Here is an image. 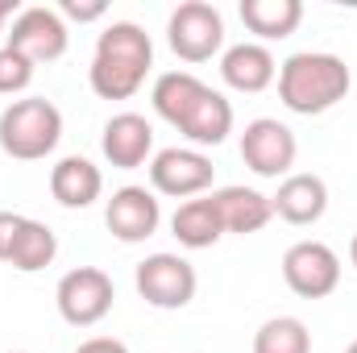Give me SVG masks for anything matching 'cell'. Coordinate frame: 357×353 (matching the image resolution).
Masks as SVG:
<instances>
[{"label":"cell","instance_id":"obj_28","mask_svg":"<svg viewBox=\"0 0 357 353\" xmlns=\"http://www.w3.org/2000/svg\"><path fill=\"white\" fill-rule=\"evenodd\" d=\"M349 262L357 266V233H354V241H349Z\"/></svg>","mask_w":357,"mask_h":353},{"label":"cell","instance_id":"obj_10","mask_svg":"<svg viewBox=\"0 0 357 353\" xmlns=\"http://www.w3.org/2000/svg\"><path fill=\"white\" fill-rule=\"evenodd\" d=\"M67 42H71L67 21L59 17V8H46V4L21 8V13L13 17V29L4 33V46L21 50L33 67L63 59V54H67Z\"/></svg>","mask_w":357,"mask_h":353},{"label":"cell","instance_id":"obj_26","mask_svg":"<svg viewBox=\"0 0 357 353\" xmlns=\"http://www.w3.org/2000/svg\"><path fill=\"white\" fill-rule=\"evenodd\" d=\"M75 353H129V345L116 341V337H91V341H84Z\"/></svg>","mask_w":357,"mask_h":353},{"label":"cell","instance_id":"obj_30","mask_svg":"<svg viewBox=\"0 0 357 353\" xmlns=\"http://www.w3.org/2000/svg\"><path fill=\"white\" fill-rule=\"evenodd\" d=\"M13 353H25V350H13Z\"/></svg>","mask_w":357,"mask_h":353},{"label":"cell","instance_id":"obj_16","mask_svg":"<svg viewBox=\"0 0 357 353\" xmlns=\"http://www.w3.org/2000/svg\"><path fill=\"white\" fill-rule=\"evenodd\" d=\"M212 200H216V212H220V220H225V233H241V237H250V233L266 229L270 220H274L270 195L254 191V187L233 183V187L212 191Z\"/></svg>","mask_w":357,"mask_h":353},{"label":"cell","instance_id":"obj_19","mask_svg":"<svg viewBox=\"0 0 357 353\" xmlns=\"http://www.w3.org/2000/svg\"><path fill=\"white\" fill-rule=\"evenodd\" d=\"M241 21L250 33L266 42H282L303 21V0H241Z\"/></svg>","mask_w":357,"mask_h":353},{"label":"cell","instance_id":"obj_14","mask_svg":"<svg viewBox=\"0 0 357 353\" xmlns=\"http://www.w3.org/2000/svg\"><path fill=\"white\" fill-rule=\"evenodd\" d=\"M220 80L233 91H245V96H258L278 80V63L262 42H237L220 54Z\"/></svg>","mask_w":357,"mask_h":353},{"label":"cell","instance_id":"obj_1","mask_svg":"<svg viewBox=\"0 0 357 353\" xmlns=\"http://www.w3.org/2000/svg\"><path fill=\"white\" fill-rule=\"evenodd\" d=\"M154 67V42L137 21H112L96 38V54L88 67V84L100 100L137 96Z\"/></svg>","mask_w":357,"mask_h":353},{"label":"cell","instance_id":"obj_15","mask_svg":"<svg viewBox=\"0 0 357 353\" xmlns=\"http://www.w3.org/2000/svg\"><path fill=\"white\" fill-rule=\"evenodd\" d=\"M50 195L63 208H91L104 195V175L84 154H67L50 167Z\"/></svg>","mask_w":357,"mask_h":353},{"label":"cell","instance_id":"obj_4","mask_svg":"<svg viewBox=\"0 0 357 353\" xmlns=\"http://www.w3.org/2000/svg\"><path fill=\"white\" fill-rule=\"evenodd\" d=\"M167 42L183 63H208L225 50V17L208 0H183L167 21Z\"/></svg>","mask_w":357,"mask_h":353},{"label":"cell","instance_id":"obj_11","mask_svg":"<svg viewBox=\"0 0 357 353\" xmlns=\"http://www.w3.org/2000/svg\"><path fill=\"white\" fill-rule=\"evenodd\" d=\"M104 225H108V233H112L116 241L142 246V241H150V237L158 233V225H162V204H158V195H154L150 187L125 183V187H116V191L108 195V204H104Z\"/></svg>","mask_w":357,"mask_h":353},{"label":"cell","instance_id":"obj_27","mask_svg":"<svg viewBox=\"0 0 357 353\" xmlns=\"http://www.w3.org/2000/svg\"><path fill=\"white\" fill-rule=\"evenodd\" d=\"M17 13V0H0V33H4V21Z\"/></svg>","mask_w":357,"mask_h":353},{"label":"cell","instance_id":"obj_8","mask_svg":"<svg viewBox=\"0 0 357 353\" xmlns=\"http://www.w3.org/2000/svg\"><path fill=\"white\" fill-rule=\"evenodd\" d=\"M212 175H216L212 158L204 150H191V146H171V150H158L150 158V187L158 195H171V200L208 195Z\"/></svg>","mask_w":357,"mask_h":353},{"label":"cell","instance_id":"obj_9","mask_svg":"<svg viewBox=\"0 0 357 353\" xmlns=\"http://www.w3.org/2000/svg\"><path fill=\"white\" fill-rule=\"evenodd\" d=\"M282 283L299 299H324L341 287V258L324 241H295L282 254Z\"/></svg>","mask_w":357,"mask_h":353},{"label":"cell","instance_id":"obj_24","mask_svg":"<svg viewBox=\"0 0 357 353\" xmlns=\"http://www.w3.org/2000/svg\"><path fill=\"white\" fill-rule=\"evenodd\" d=\"M104 13H108V4H104V0H91V4H79V0H63V4H59V17H63V21L71 17V21H79V25H84V21H100Z\"/></svg>","mask_w":357,"mask_h":353},{"label":"cell","instance_id":"obj_13","mask_svg":"<svg viewBox=\"0 0 357 353\" xmlns=\"http://www.w3.org/2000/svg\"><path fill=\"white\" fill-rule=\"evenodd\" d=\"M270 208L287 225H316L328 212V183L320 175H307V171L287 175L278 183V191L270 195Z\"/></svg>","mask_w":357,"mask_h":353},{"label":"cell","instance_id":"obj_17","mask_svg":"<svg viewBox=\"0 0 357 353\" xmlns=\"http://www.w3.org/2000/svg\"><path fill=\"white\" fill-rule=\"evenodd\" d=\"M171 233H175V241L183 250H212V246L225 237V220H220V212H216L212 191L178 204L175 216H171Z\"/></svg>","mask_w":357,"mask_h":353},{"label":"cell","instance_id":"obj_21","mask_svg":"<svg viewBox=\"0 0 357 353\" xmlns=\"http://www.w3.org/2000/svg\"><path fill=\"white\" fill-rule=\"evenodd\" d=\"M54 258H59V237H54V229H50L46 220H29V216H25V225H21V233H17V241H13L8 266L21 270V274H38V270H46Z\"/></svg>","mask_w":357,"mask_h":353},{"label":"cell","instance_id":"obj_25","mask_svg":"<svg viewBox=\"0 0 357 353\" xmlns=\"http://www.w3.org/2000/svg\"><path fill=\"white\" fill-rule=\"evenodd\" d=\"M21 225H25V216H17V212H0V262H8L13 241H17Z\"/></svg>","mask_w":357,"mask_h":353},{"label":"cell","instance_id":"obj_7","mask_svg":"<svg viewBox=\"0 0 357 353\" xmlns=\"http://www.w3.org/2000/svg\"><path fill=\"white\" fill-rule=\"evenodd\" d=\"M241 158L258 179H287L299 158V142L278 117H258L241 133Z\"/></svg>","mask_w":357,"mask_h":353},{"label":"cell","instance_id":"obj_3","mask_svg":"<svg viewBox=\"0 0 357 353\" xmlns=\"http://www.w3.org/2000/svg\"><path fill=\"white\" fill-rule=\"evenodd\" d=\"M63 142V112L46 96L13 100L0 112V150L17 163H38Z\"/></svg>","mask_w":357,"mask_h":353},{"label":"cell","instance_id":"obj_18","mask_svg":"<svg viewBox=\"0 0 357 353\" xmlns=\"http://www.w3.org/2000/svg\"><path fill=\"white\" fill-rule=\"evenodd\" d=\"M178 133L191 142V150L220 146V142L233 133V104H229V96L216 91V88H208L195 100V108L187 112V121L178 125Z\"/></svg>","mask_w":357,"mask_h":353},{"label":"cell","instance_id":"obj_12","mask_svg":"<svg viewBox=\"0 0 357 353\" xmlns=\"http://www.w3.org/2000/svg\"><path fill=\"white\" fill-rule=\"evenodd\" d=\"M100 150H104L108 167H116V171L150 167V158H154V125L142 112H116V117L104 121Z\"/></svg>","mask_w":357,"mask_h":353},{"label":"cell","instance_id":"obj_5","mask_svg":"<svg viewBox=\"0 0 357 353\" xmlns=\"http://www.w3.org/2000/svg\"><path fill=\"white\" fill-rule=\"evenodd\" d=\"M133 287L137 295L158 308V312H178L195 299V287H199V274L195 266L187 262L183 254H150L142 258L133 270Z\"/></svg>","mask_w":357,"mask_h":353},{"label":"cell","instance_id":"obj_22","mask_svg":"<svg viewBox=\"0 0 357 353\" xmlns=\"http://www.w3.org/2000/svg\"><path fill=\"white\" fill-rule=\"evenodd\" d=\"M254 353H312V333L299 316H270L254 333Z\"/></svg>","mask_w":357,"mask_h":353},{"label":"cell","instance_id":"obj_6","mask_svg":"<svg viewBox=\"0 0 357 353\" xmlns=\"http://www.w3.org/2000/svg\"><path fill=\"white\" fill-rule=\"evenodd\" d=\"M54 303H59V316L71 329H91V324H100L112 312L116 287H112V278L100 266H75V270H67L59 278Z\"/></svg>","mask_w":357,"mask_h":353},{"label":"cell","instance_id":"obj_29","mask_svg":"<svg viewBox=\"0 0 357 353\" xmlns=\"http://www.w3.org/2000/svg\"><path fill=\"white\" fill-rule=\"evenodd\" d=\"M345 353H357V341H354V345H349V350H345Z\"/></svg>","mask_w":357,"mask_h":353},{"label":"cell","instance_id":"obj_23","mask_svg":"<svg viewBox=\"0 0 357 353\" xmlns=\"http://www.w3.org/2000/svg\"><path fill=\"white\" fill-rule=\"evenodd\" d=\"M33 63L21 54V50H13V46H0V96H17V91H25L33 84Z\"/></svg>","mask_w":357,"mask_h":353},{"label":"cell","instance_id":"obj_20","mask_svg":"<svg viewBox=\"0 0 357 353\" xmlns=\"http://www.w3.org/2000/svg\"><path fill=\"white\" fill-rule=\"evenodd\" d=\"M204 91H208V84H204L199 75H191V71H167V75H158V80H154L150 104H154V112H158L167 125H175V129H178Z\"/></svg>","mask_w":357,"mask_h":353},{"label":"cell","instance_id":"obj_2","mask_svg":"<svg viewBox=\"0 0 357 353\" xmlns=\"http://www.w3.org/2000/svg\"><path fill=\"white\" fill-rule=\"evenodd\" d=\"M354 88L349 63L328 50H299L278 67V100L299 117H320L337 108Z\"/></svg>","mask_w":357,"mask_h":353}]
</instances>
